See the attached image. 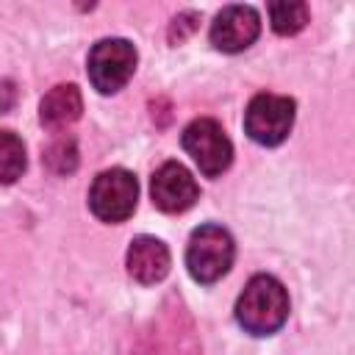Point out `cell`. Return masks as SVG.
Wrapping results in <instances>:
<instances>
[{"label":"cell","mask_w":355,"mask_h":355,"mask_svg":"<svg viewBox=\"0 0 355 355\" xmlns=\"http://www.w3.org/2000/svg\"><path fill=\"white\" fill-rule=\"evenodd\" d=\"M288 319V291L272 275H255L236 300V322L250 336H272Z\"/></svg>","instance_id":"1"},{"label":"cell","mask_w":355,"mask_h":355,"mask_svg":"<svg viewBox=\"0 0 355 355\" xmlns=\"http://www.w3.org/2000/svg\"><path fill=\"white\" fill-rule=\"evenodd\" d=\"M236 244L222 225H200L186 247V269L197 283H216L233 266Z\"/></svg>","instance_id":"2"},{"label":"cell","mask_w":355,"mask_h":355,"mask_svg":"<svg viewBox=\"0 0 355 355\" xmlns=\"http://www.w3.org/2000/svg\"><path fill=\"white\" fill-rule=\"evenodd\" d=\"M136 200H139V183H136L133 172L119 169V166L100 172L89 189L92 214L111 225L125 222L136 211Z\"/></svg>","instance_id":"3"},{"label":"cell","mask_w":355,"mask_h":355,"mask_svg":"<svg viewBox=\"0 0 355 355\" xmlns=\"http://www.w3.org/2000/svg\"><path fill=\"white\" fill-rule=\"evenodd\" d=\"M294 100L283 97V94H272V92H261L250 100L247 111H244V130L252 141L263 144V147H275L280 144L294 125Z\"/></svg>","instance_id":"4"},{"label":"cell","mask_w":355,"mask_h":355,"mask_svg":"<svg viewBox=\"0 0 355 355\" xmlns=\"http://www.w3.org/2000/svg\"><path fill=\"white\" fill-rule=\"evenodd\" d=\"M180 141L205 178H219L233 161V144L216 119L200 116L189 122Z\"/></svg>","instance_id":"5"},{"label":"cell","mask_w":355,"mask_h":355,"mask_svg":"<svg viewBox=\"0 0 355 355\" xmlns=\"http://www.w3.org/2000/svg\"><path fill=\"white\" fill-rule=\"evenodd\" d=\"M136 61V47L128 39H100L89 50V80L100 94H114L130 80Z\"/></svg>","instance_id":"6"},{"label":"cell","mask_w":355,"mask_h":355,"mask_svg":"<svg viewBox=\"0 0 355 355\" xmlns=\"http://www.w3.org/2000/svg\"><path fill=\"white\" fill-rule=\"evenodd\" d=\"M150 197L153 205L164 214H183L194 205V200L200 197L197 180L191 178V172L178 164V161H166L155 169L153 180H150Z\"/></svg>","instance_id":"7"},{"label":"cell","mask_w":355,"mask_h":355,"mask_svg":"<svg viewBox=\"0 0 355 355\" xmlns=\"http://www.w3.org/2000/svg\"><path fill=\"white\" fill-rule=\"evenodd\" d=\"M261 33V19L252 6H227L211 22V44L222 53L247 50Z\"/></svg>","instance_id":"8"},{"label":"cell","mask_w":355,"mask_h":355,"mask_svg":"<svg viewBox=\"0 0 355 355\" xmlns=\"http://www.w3.org/2000/svg\"><path fill=\"white\" fill-rule=\"evenodd\" d=\"M128 272L136 283L153 286L169 272V250L155 236H136L128 247Z\"/></svg>","instance_id":"9"},{"label":"cell","mask_w":355,"mask_h":355,"mask_svg":"<svg viewBox=\"0 0 355 355\" xmlns=\"http://www.w3.org/2000/svg\"><path fill=\"white\" fill-rule=\"evenodd\" d=\"M83 111V97L78 92L75 83H61L53 86L39 105V122L50 130H61L67 125H72Z\"/></svg>","instance_id":"10"},{"label":"cell","mask_w":355,"mask_h":355,"mask_svg":"<svg viewBox=\"0 0 355 355\" xmlns=\"http://www.w3.org/2000/svg\"><path fill=\"white\" fill-rule=\"evenodd\" d=\"M269 22L272 31L280 36H294L305 28L308 22V6L300 0H280V3H269Z\"/></svg>","instance_id":"11"},{"label":"cell","mask_w":355,"mask_h":355,"mask_svg":"<svg viewBox=\"0 0 355 355\" xmlns=\"http://www.w3.org/2000/svg\"><path fill=\"white\" fill-rule=\"evenodd\" d=\"M25 169V144L14 130H0V180L14 183Z\"/></svg>","instance_id":"12"},{"label":"cell","mask_w":355,"mask_h":355,"mask_svg":"<svg viewBox=\"0 0 355 355\" xmlns=\"http://www.w3.org/2000/svg\"><path fill=\"white\" fill-rule=\"evenodd\" d=\"M44 164L55 172V175H67L78 166V147L69 136H61L55 139L47 150H44Z\"/></svg>","instance_id":"13"},{"label":"cell","mask_w":355,"mask_h":355,"mask_svg":"<svg viewBox=\"0 0 355 355\" xmlns=\"http://www.w3.org/2000/svg\"><path fill=\"white\" fill-rule=\"evenodd\" d=\"M194 28H197V14H180V17L172 22V28H169V42H172V44L183 42Z\"/></svg>","instance_id":"14"}]
</instances>
